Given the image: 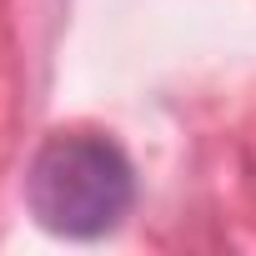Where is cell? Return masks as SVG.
I'll return each mask as SVG.
<instances>
[{"mask_svg":"<svg viewBox=\"0 0 256 256\" xmlns=\"http://www.w3.org/2000/svg\"><path fill=\"white\" fill-rule=\"evenodd\" d=\"M26 201L36 221L66 241H96L116 231L136 201V171L110 136L70 131L50 136L26 176Z\"/></svg>","mask_w":256,"mask_h":256,"instance_id":"cell-1","label":"cell"}]
</instances>
